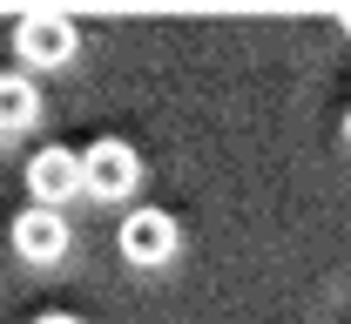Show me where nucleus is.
Segmentation results:
<instances>
[{"label":"nucleus","mask_w":351,"mask_h":324,"mask_svg":"<svg viewBox=\"0 0 351 324\" xmlns=\"http://www.w3.org/2000/svg\"><path fill=\"white\" fill-rule=\"evenodd\" d=\"M27 189H34V203L61 210V203L82 189V155H75V149H61V142L34 149V162H27Z\"/></svg>","instance_id":"obj_4"},{"label":"nucleus","mask_w":351,"mask_h":324,"mask_svg":"<svg viewBox=\"0 0 351 324\" xmlns=\"http://www.w3.org/2000/svg\"><path fill=\"white\" fill-rule=\"evenodd\" d=\"M41 115V88L27 75H0V129H27Z\"/></svg>","instance_id":"obj_6"},{"label":"nucleus","mask_w":351,"mask_h":324,"mask_svg":"<svg viewBox=\"0 0 351 324\" xmlns=\"http://www.w3.org/2000/svg\"><path fill=\"white\" fill-rule=\"evenodd\" d=\"M14 47H21V61H34V68H61V61H75V47H82V27L68 21V14H21V27H14Z\"/></svg>","instance_id":"obj_1"},{"label":"nucleus","mask_w":351,"mask_h":324,"mask_svg":"<svg viewBox=\"0 0 351 324\" xmlns=\"http://www.w3.org/2000/svg\"><path fill=\"white\" fill-rule=\"evenodd\" d=\"M338 27H345V34H351V14H345V21H338Z\"/></svg>","instance_id":"obj_8"},{"label":"nucleus","mask_w":351,"mask_h":324,"mask_svg":"<svg viewBox=\"0 0 351 324\" xmlns=\"http://www.w3.org/2000/svg\"><path fill=\"white\" fill-rule=\"evenodd\" d=\"M34 324H82V318H68V311H41Z\"/></svg>","instance_id":"obj_7"},{"label":"nucleus","mask_w":351,"mask_h":324,"mask_svg":"<svg viewBox=\"0 0 351 324\" xmlns=\"http://www.w3.org/2000/svg\"><path fill=\"white\" fill-rule=\"evenodd\" d=\"M115 243H122L129 264L156 271V264H169V257H176V216H169V210H129L122 230H115Z\"/></svg>","instance_id":"obj_3"},{"label":"nucleus","mask_w":351,"mask_h":324,"mask_svg":"<svg viewBox=\"0 0 351 324\" xmlns=\"http://www.w3.org/2000/svg\"><path fill=\"white\" fill-rule=\"evenodd\" d=\"M14 250H21L27 264H61V257H68V223H61V210H47V203L21 210V216H14Z\"/></svg>","instance_id":"obj_5"},{"label":"nucleus","mask_w":351,"mask_h":324,"mask_svg":"<svg viewBox=\"0 0 351 324\" xmlns=\"http://www.w3.org/2000/svg\"><path fill=\"white\" fill-rule=\"evenodd\" d=\"M345 142H351V115H345Z\"/></svg>","instance_id":"obj_9"},{"label":"nucleus","mask_w":351,"mask_h":324,"mask_svg":"<svg viewBox=\"0 0 351 324\" xmlns=\"http://www.w3.org/2000/svg\"><path fill=\"white\" fill-rule=\"evenodd\" d=\"M142 183V162H135V149L129 142H115V136H101V142H88L82 149V189L88 196H129V189Z\"/></svg>","instance_id":"obj_2"}]
</instances>
